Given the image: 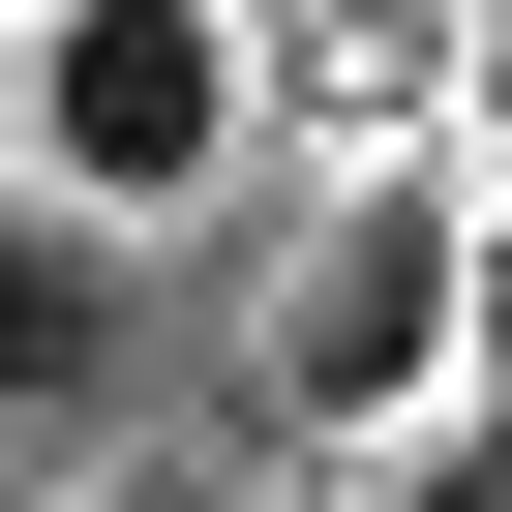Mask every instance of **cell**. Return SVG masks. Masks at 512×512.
Wrapping results in <instances>:
<instances>
[{"instance_id": "cell-1", "label": "cell", "mask_w": 512, "mask_h": 512, "mask_svg": "<svg viewBox=\"0 0 512 512\" xmlns=\"http://www.w3.org/2000/svg\"><path fill=\"white\" fill-rule=\"evenodd\" d=\"M0 181H31L61 241L241 211V31L211 0H61V31H0Z\"/></svg>"}, {"instance_id": "cell-2", "label": "cell", "mask_w": 512, "mask_h": 512, "mask_svg": "<svg viewBox=\"0 0 512 512\" xmlns=\"http://www.w3.org/2000/svg\"><path fill=\"white\" fill-rule=\"evenodd\" d=\"M241 362H272V422L362 482V452H422L452 422V151L422 181H302L272 211V302H241Z\"/></svg>"}, {"instance_id": "cell-3", "label": "cell", "mask_w": 512, "mask_h": 512, "mask_svg": "<svg viewBox=\"0 0 512 512\" xmlns=\"http://www.w3.org/2000/svg\"><path fill=\"white\" fill-rule=\"evenodd\" d=\"M452 151V0H272L241 31V181H422Z\"/></svg>"}, {"instance_id": "cell-4", "label": "cell", "mask_w": 512, "mask_h": 512, "mask_svg": "<svg viewBox=\"0 0 512 512\" xmlns=\"http://www.w3.org/2000/svg\"><path fill=\"white\" fill-rule=\"evenodd\" d=\"M151 392V272H121V241H61L31 181H0V452H31V482H91V422Z\"/></svg>"}, {"instance_id": "cell-5", "label": "cell", "mask_w": 512, "mask_h": 512, "mask_svg": "<svg viewBox=\"0 0 512 512\" xmlns=\"http://www.w3.org/2000/svg\"><path fill=\"white\" fill-rule=\"evenodd\" d=\"M452 392H512V181H452Z\"/></svg>"}, {"instance_id": "cell-6", "label": "cell", "mask_w": 512, "mask_h": 512, "mask_svg": "<svg viewBox=\"0 0 512 512\" xmlns=\"http://www.w3.org/2000/svg\"><path fill=\"white\" fill-rule=\"evenodd\" d=\"M452 181H512V0H452Z\"/></svg>"}, {"instance_id": "cell-7", "label": "cell", "mask_w": 512, "mask_h": 512, "mask_svg": "<svg viewBox=\"0 0 512 512\" xmlns=\"http://www.w3.org/2000/svg\"><path fill=\"white\" fill-rule=\"evenodd\" d=\"M61 512H211V482H61Z\"/></svg>"}, {"instance_id": "cell-8", "label": "cell", "mask_w": 512, "mask_h": 512, "mask_svg": "<svg viewBox=\"0 0 512 512\" xmlns=\"http://www.w3.org/2000/svg\"><path fill=\"white\" fill-rule=\"evenodd\" d=\"M0 512H61V482H31V452H0Z\"/></svg>"}, {"instance_id": "cell-9", "label": "cell", "mask_w": 512, "mask_h": 512, "mask_svg": "<svg viewBox=\"0 0 512 512\" xmlns=\"http://www.w3.org/2000/svg\"><path fill=\"white\" fill-rule=\"evenodd\" d=\"M0 31H61V0H0Z\"/></svg>"}, {"instance_id": "cell-10", "label": "cell", "mask_w": 512, "mask_h": 512, "mask_svg": "<svg viewBox=\"0 0 512 512\" xmlns=\"http://www.w3.org/2000/svg\"><path fill=\"white\" fill-rule=\"evenodd\" d=\"M211 31H272V0H211Z\"/></svg>"}, {"instance_id": "cell-11", "label": "cell", "mask_w": 512, "mask_h": 512, "mask_svg": "<svg viewBox=\"0 0 512 512\" xmlns=\"http://www.w3.org/2000/svg\"><path fill=\"white\" fill-rule=\"evenodd\" d=\"M302 512H362V482H302Z\"/></svg>"}]
</instances>
